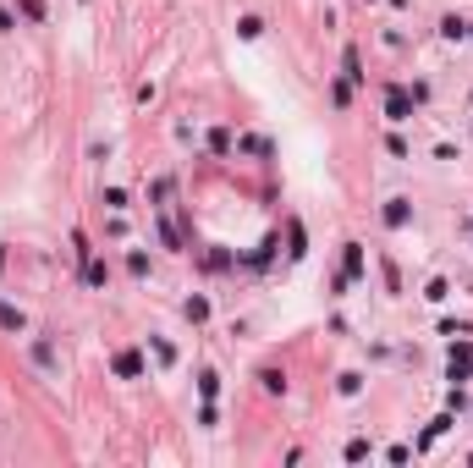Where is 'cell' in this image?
<instances>
[{
	"instance_id": "1",
	"label": "cell",
	"mask_w": 473,
	"mask_h": 468,
	"mask_svg": "<svg viewBox=\"0 0 473 468\" xmlns=\"http://www.w3.org/2000/svg\"><path fill=\"white\" fill-rule=\"evenodd\" d=\"M386 110H391V122H408V116H413L408 88H386Z\"/></svg>"
},
{
	"instance_id": "2",
	"label": "cell",
	"mask_w": 473,
	"mask_h": 468,
	"mask_svg": "<svg viewBox=\"0 0 473 468\" xmlns=\"http://www.w3.org/2000/svg\"><path fill=\"white\" fill-rule=\"evenodd\" d=\"M408 220H413L408 198H391V204H386V226H391V232H396V226H408Z\"/></svg>"
},
{
	"instance_id": "3",
	"label": "cell",
	"mask_w": 473,
	"mask_h": 468,
	"mask_svg": "<svg viewBox=\"0 0 473 468\" xmlns=\"http://www.w3.org/2000/svg\"><path fill=\"white\" fill-rule=\"evenodd\" d=\"M468 363H473V353H468V341L452 353V381H468Z\"/></svg>"
},
{
	"instance_id": "4",
	"label": "cell",
	"mask_w": 473,
	"mask_h": 468,
	"mask_svg": "<svg viewBox=\"0 0 473 468\" xmlns=\"http://www.w3.org/2000/svg\"><path fill=\"white\" fill-rule=\"evenodd\" d=\"M341 72H347V83H363V61H358V50L341 55Z\"/></svg>"
},
{
	"instance_id": "5",
	"label": "cell",
	"mask_w": 473,
	"mask_h": 468,
	"mask_svg": "<svg viewBox=\"0 0 473 468\" xmlns=\"http://www.w3.org/2000/svg\"><path fill=\"white\" fill-rule=\"evenodd\" d=\"M440 33H446V39H468V22H462V17H446V22H440Z\"/></svg>"
},
{
	"instance_id": "6",
	"label": "cell",
	"mask_w": 473,
	"mask_h": 468,
	"mask_svg": "<svg viewBox=\"0 0 473 468\" xmlns=\"http://www.w3.org/2000/svg\"><path fill=\"white\" fill-rule=\"evenodd\" d=\"M237 33H243V39H259V33H265V22H259V17H243V22H237Z\"/></svg>"
},
{
	"instance_id": "7",
	"label": "cell",
	"mask_w": 473,
	"mask_h": 468,
	"mask_svg": "<svg viewBox=\"0 0 473 468\" xmlns=\"http://www.w3.org/2000/svg\"><path fill=\"white\" fill-rule=\"evenodd\" d=\"M0 325H6V331H22V314L11 309V303H0Z\"/></svg>"
},
{
	"instance_id": "8",
	"label": "cell",
	"mask_w": 473,
	"mask_h": 468,
	"mask_svg": "<svg viewBox=\"0 0 473 468\" xmlns=\"http://www.w3.org/2000/svg\"><path fill=\"white\" fill-rule=\"evenodd\" d=\"M116 369H122L127 381H132V375H138V369H144V363H138V353H122V358H116Z\"/></svg>"
},
{
	"instance_id": "9",
	"label": "cell",
	"mask_w": 473,
	"mask_h": 468,
	"mask_svg": "<svg viewBox=\"0 0 473 468\" xmlns=\"http://www.w3.org/2000/svg\"><path fill=\"white\" fill-rule=\"evenodd\" d=\"M358 270H363V248H358V243H347V276H358Z\"/></svg>"
},
{
	"instance_id": "10",
	"label": "cell",
	"mask_w": 473,
	"mask_h": 468,
	"mask_svg": "<svg viewBox=\"0 0 473 468\" xmlns=\"http://www.w3.org/2000/svg\"><path fill=\"white\" fill-rule=\"evenodd\" d=\"M33 358H39L44 369H55V353H50V341H33Z\"/></svg>"
},
{
	"instance_id": "11",
	"label": "cell",
	"mask_w": 473,
	"mask_h": 468,
	"mask_svg": "<svg viewBox=\"0 0 473 468\" xmlns=\"http://www.w3.org/2000/svg\"><path fill=\"white\" fill-rule=\"evenodd\" d=\"M11 28H17V17H11V11L0 6V33H11Z\"/></svg>"
}]
</instances>
